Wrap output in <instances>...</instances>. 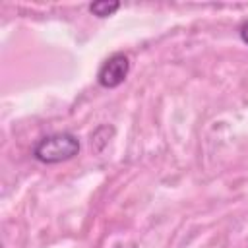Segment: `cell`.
<instances>
[{"instance_id":"obj_3","label":"cell","mask_w":248,"mask_h":248,"mask_svg":"<svg viewBox=\"0 0 248 248\" xmlns=\"http://www.w3.org/2000/svg\"><path fill=\"white\" fill-rule=\"evenodd\" d=\"M118 8H120V4H118L116 0H99V2H93V4L89 6V12H91L93 16H97V17H108V16H112Z\"/></svg>"},{"instance_id":"obj_4","label":"cell","mask_w":248,"mask_h":248,"mask_svg":"<svg viewBox=\"0 0 248 248\" xmlns=\"http://www.w3.org/2000/svg\"><path fill=\"white\" fill-rule=\"evenodd\" d=\"M240 39L248 45V21H246V23H242V27H240Z\"/></svg>"},{"instance_id":"obj_1","label":"cell","mask_w":248,"mask_h":248,"mask_svg":"<svg viewBox=\"0 0 248 248\" xmlns=\"http://www.w3.org/2000/svg\"><path fill=\"white\" fill-rule=\"evenodd\" d=\"M78 153H79V140L68 132H58V134L46 136L33 149L35 159L41 163H46V165L68 161V159L76 157Z\"/></svg>"},{"instance_id":"obj_2","label":"cell","mask_w":248,"mask_h":248,"mask_svg":"<svg viewBox=\"0 0 248 248\" xmlns=\"http://www.w3.org/2000/svg\"><path fill=\"white\" fill-rule=\"evenodd\" d=\"M128 72H130V60H128V56L122 54V52H116V54H112L110 58L105 60V64L101 66V70L97 74V81L103 87L112 89V87H118L126 79Z\"/></svg>"}]
</instances>
